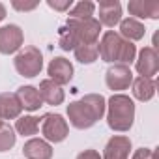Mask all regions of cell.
<instances>
[{"instance_id":"30bf717a","label":"cell","mask_w":159,"mask_h":159,"mask_svg":"<svg viewBox=\"0 0 159 159\" xmlns=\"http://www.w3.org/2000/svg\"><path fill=\"white\" fill-rule=\"evenodd\" d=\"M135 69H137L139 77L153 79L157 75V69H159V54H157V51L152 49V47H142L137 52Z\"/></svg>"},{"instance_id":"484cf974","label":"cell","mask_w":159,"mask_h":159,"mask_svg":"<svg viewBox=\"0 0 159 159\" xmlns=\"http://www.w3.org/2000/svg\"><path fill=\"white\" fill-rule=\"evenodd\" d=\"M131 159H157V152H155V148H144L142 146V148L133 152Z\"/></svg>"},{"instance_id":"7402d4cb","label":"cell","mask_w":159,"mask_h":159,"mask_svg":"<svg viewBox=\"0 0 159 159\" xmlns=\"http://www.w3.org/2000/svg\"><path fill=\"white\" fill-rule=\"evenodd\" d=\"M94 15H96V2H92V0H79V2H73L67 19H90Z\"/></svg>"},{"instance_id":"e0dca14e","label":"cell","mask_w":159,"mask_h":159,"mask_svg":"<svg viewBox=\"0 0 159 159\" xmlns=\"http://www.w3.org/2000/svg\"><path fill=\"white\" fill-rule=\"evenodd\" d=\"M118 26H120L118 34H120L125 41L135 43V41H140V39L146 36V26H144V23H142V21H137V19H133V17L122 19Z\"/></svg>"},{"instance_id":"277c9868","label":"cell","mask_w":159,"mask_h":159,"mask_svg":"<svg viewBox=\"0 0 159 159\" xmlns=\"http://www.w3.org/2000/svg\"><path fill=\"white\" fill-rule=\"evenodd\" d=\"M39 129H41V135L43 139L49 142V144H58V142H64L69 135V124L67 120L58 114V112H47L43 118H41V124H39Z\"/></svg>"},{"instance_id":"603a6c76","label":"cell","mask_w":159,"mask_h":159,"mask_svg":"<svg viewBox=\"0 0 159 159\" xmlns=\"http://www.w3.org/2000/svg\"><path fill=\"white\" fill-rule=\"evenodd\" d=\"M17 142V133L11 125L4 124L0 127V153L2 152H10Z\"/></svg>"},{"instance_id":"f1b7e54d","label":"cell","mask_w":159,"mask_h":159,"mask_svg":"<svg viewBox=\"0 0 159 159\" xmlns=\"http://www.w3.org/2000/svg\"><path fill=\"white\" fill-rule=\"evenodd\" d=\"M6 13H8V10H6V6L0 2V23H2L4 19H6Z\"/></svg>"},{"instance_id":"44dd1931","label":"cell","mask_w":159,"mask_h":159,"mask_svg":"<svg viewBox=\"0 0 159 159\" xmlns=\"http://www.w3.org/2000/svg\"><path fill=\"white\" fill-rule=\"evenodd\" d=\"M75 60L81 62V64H94L98 58H99V52H98V43H83V45H77L75 51Z\"/></svg>"},{"instance_id":"52a82bcc","label":"cell","mask_w":159,"mask_h":159,"mask_svg":"<svg viewBox=\"0 0 159 159\" xmlns=\"http://www.w3.org/2000/svg\"><path fill=\"white\" fill-rule=\"evenodd\" d=\"M25 47V32L19 25L0 26V54H17Z\"/></svg>"},{"instance_id":"d4e9b609","label":"cell","mask_w":159,"mask_h":159,"mask_svg":"<svg viewBox=\"0 0 159 159\" xmlns=\"http://www.w3.org/2000/svg\"><path fill=\"white\" fill-rule=\"evenodd\" d=\"M47 6L54 11H60V13H66L71 10L73 6V0H47Z\"/></svg>"},{"instance_id":"5bb4252c","label":"cell","mask_w":159,"mask_h":159,"mask_svg":"<svg viewBox=\"0 0 159 159\" xmlns=\"http://www.w3.org/2000/svg\"><path fill=\"white\" fill-rule=\"evenodd\" d=\"M23 153L26 159H52V144H49L45 139L32 137L23 144Z\"/></svg>"},{"instance_id":"7a4b0ae2","label":"cell","mask_w":159,"mask_h":159,"mask_svg":"<svg viewBox=\"0 0 159 159\" xmlns=\"http://www.w3.org/2000/svg\"><path fill=\"white\" fill-rule=\"evenodd\" d=\"M107 125L116 133H127L135 124V101L127 94H112L107 99Z\"/></svg>"},{"instance_id":"ffe728a7","label":"cell","mask_w":159,"mask_h":159,"mask_svg":"<svg viewBox=\"0 0 159 159\" xmlns=\"http://www.w3.org/2000/svg\"><path fill=\"white\" fill-rule=\"evenodd\" d=\"M39 124H41V120L38 118V116H32V114H21L17 120H15V133L17 135H23V137H28V139H32L34 135H38L39 133Z\"/></svg>"},{"instance_id":"9c48e42d","label":"cell","mask_w":159,"mask_h":159,"mask_svg":"<svg viewBox=\"0 0 159 159\" xmlns=\"http://www.w3.org/2000/svg\"><path fill=\"white\" fill-rule=\"evenodd\" d=\"M98 10V21L101 26L107 28H114L120 25V21L124 19V11H122V4L118 0H99V4H96Z\"/></svg>"},{"instance_id":"3957f363","label":"cell","mask_w":159,"mask_h":159,"mask_svg":"<svg viewBox=\"0 0 159 159\" xmlns=\"http://www.w3.org/2000/svg\"><path fill=\"white\" fill-rule=\"evenodd\" d=\"M13 66H15V71L21 75V77H26V79H34L41 73L43 69V54L38 47L34 45H25L17 54H15V60H13Z\"/></svg>"},{"instance_id":"5b68a950","label":"cell","mask_w":159,"mask_h":159,"mask_svg":"<svg viewBox=\"0 0 159 159\" xmlns=\"http://www.w3.org/2000/svg\"><path fill=\"white\" fill-rule=\"evenodd\" d=\"M66 26L75 34L79 45L98 43L99 36H101V28H103L96 17H90V19H67Z\"/></svg>"},{"instance_id":"ac0fdd59","label":"cell","mask_w":159,"mask_h":159,"mask_svg":"<svg viewBox=\"0 0 159 159\" xmlns=\"http://www.w3.org/2000/svg\"><path fill=\"white\" fill-rule=\"evenodd\" d=\"M23 112V107L19 103L17 94L13 92H2L0 94V118L2 120H17Z\"/></svg>"},{"instance_id":"ba28073f","label":"cell","mask_w":159,"mask_h":159,"mask_svg":"<svg viewBox=\"0 0 159 159\" xmlns=\"http://www.w3.org/2000/svg\"><path fill=\"white\" fill-rule=\"evenodd\" d=\"M122 43H124V38L116 30H107L101 36V39L98 41L99 58L107 64H118V54H120Z\"/></svg>"},{"instance_id":"2e32d148","label":"cell","mask_w":159,"mask_h":159,"mask_svg":"<svg viewBox=\"0 0 159 159\" xmlns=\"http://www.w3.org/2000/svg\"><path fill=\"white\" fill-rule=\"evenodd\" d=\"M15 94H17V98H19V103H21L23 111L36 112V111H39V109L43 107V101H41V96H39L38 86L25 84V86H19Z\"/></svg>"},{"instance_id":"4316f807","label":"cell","mask_w":159,"mask_h":159,"mask_svg":"<svg viewBox=\"0 0 159 159\" xmlns=\"http://www.w3.org/2000/svg\"><path fill=\"white\" fill-rule=\"evenodd\" d=\"M39 6V0H34V2H23V0H11V8L17 11H32Z\"/></svg>"},{"instance_id":"6da1fadb","label":"cell","mask_w":159,"mask_h":159,"mask_svg":"<svg viewBox=\"0 0 159 159\" xmlns=\"http://www.w3.org/2000/svg\"><path fill=\"white\" fill-rule=\"evenodd\" d=\"M105 111L107 99L101 94H86L81 99L71 101L67 105V124H71L75 129H90L99 120H103Z\"/></svg>"},{"instance_id":"cb8c5ba5","label":"cell","mask_w":159,"mask_h":159,"mask_svg":"<svg viewBox=\"0 0 159 159\" xmlns=\"http://www.w3.org/2000/svg\"><path fill=\"white\" fill-rule=\"evenodd\" d=\"M58 45H60V49L62 51H75V47L79 45V41H77V38H75V34L64 25L62 28H60V32H58Z\"/></svg>"},{"instance_id":"f546056e","label":"cell","mask_w":159,"mask_h":159,"mask_svg":"<svg viewBox=\"0 0 159 159\" xmlns=\"http://www.w3.org/2000/svg\"><path fill=\"white\" fill-rule=\"evenodd\" d=\"M2 125H4V120H2V118H0V127H2Z\"/></svg>"},{"instance_id":"7c38bea8","label":"cell","mask_w":159,"mask_h":159,"mask_svg":"<svg viewBox=\"0 0 159 159\" xmlns=\"http://www.w3.org/2000/svg\"><path fill=\"white\" fill-rule=\"evenodd\" d=\"M73 73H75L73 64H71L67 58H64V56H54V58L49 62V66H47V75H49V79H51V81H54L56 84H60V86L71 83Z\"/></svg>"},{"instance_id":"4fadbf2b","label":"cell","mask_w":159,"mask_h":159,"mask_svg":"<svg viewBox=\"0 0 159 159\" xmlns=\"http://www.w3.org/2000/svg\"><path fill=\"white\" fill-rule=\"evenodd\" d=\"M129 17L142 21V19H159V2L153 0H129L127 2Z\"/></svg>"},{"instance_id":"8992f818","label":"cell","mask_w":159,"mask_h":159,"mask_svg":"<svg viewBox=\"0 0 159 159\" xmlns=\"http://www.w3.org/2000/svg\"><path fill=\"white\" fill-rule=\"evenodd\" d=\"M133 79H135V75L131 71V66L112 64L105 71V84L114 94H122V90H127L133 83Z\"/></svg>"},{"instance_id":"9a60e30c","label":"cell","mask_w":159,"mask_h":159,"mask_svg":"<svg viewBox=\"0 0 159 159\" xmlns=\"http://www.w3.org/2000/svg\"><path fill=\"white\" fill-rule=\"evenodd\" d=\"M39 90V96H41V101L47 103V105H62L66 101V92L60 84H56L54 81H51V79H43V81L39 83L38 86Z\"/></svg>"},{"instance_id":"83f0119b","label":"cell","mask_w":159,"mask_h":159,"mask_svg":"<svg viewBox=\"0 0 159 159\" xmlns=\"http://www.w3.org/2000/svg\"><path fill=\"white\" fill-rule=\"evenodd\" d=\"M75 159H101V153L94 148H88V150H83L81 153H77Z\"/></svg>"},{"instance_id":"d6986e66","label":"cell","mask_w":159,"mask_h":159,"mask_svg":"<svg viewBox=\"0 0 159 159\" xmlns=\"http://www.w3.org/2000/svg\"><path fill=\"white\" fill-rule=\"evenodd\" d=\"M155 90H157V84H155V79H144V77H135L133 83H131V92H133V98L139 99V101H152L155 98Z\"/></svg>"},{"instance_id":"8fae6325","label":"cell","mask_w":159,"mask_h":159,"mask_svg":"<svg viewBox=\"0 0 159 159\" xmlns=\"http://www.w3.org/2000/svg\"><path fill=\"white\" fill-rule=\"evenodd\" d=\"M133 150L131 139L125 135H112L101 153V159H129Z\"/></svg>"}]
</instances>
